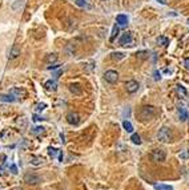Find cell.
I'll return each instance as SVG.
<instances>
[{
	"mask_svg": "<svg viewBox=\"0 0 189 190\" xmlns=\"http://www.w3.org/2000/svg\"><path fill=\"white\" fill-rule=\"evenodd\" d=\"M157 114H158V110L156 106L145 105L139 110V120L141 122H147V121H149V120L154 119Z\"/></svg>",
	"mask_w": 189,
	"mask_h": 190,
	"instance_id": "cell-1",
	"label": "cell"
},
{
	"mask_svg": "<svg viewBox=\"0 0 189 190\" xmlns=\"http://www.w3.org/2000/svg\"><path fill=\"white\" fill-rule=\"evenodd\" d=\"M173 138V134H172V130L167 126H163V128L158 130L157 133V140L160 142H170Z\"/></svg>",
	"mask_w": 189,
	"mask_h": 190,
	"instance_id": "cell-2",
	"label": "cell"
},
{
	"mask_svg": "<svg viewBox=\"0 0 189 190\" xmlns=\"http://www.w3.org/2000/svg\"><path fill=\"white\" fill-rule=\"evenodd\" d=\"M119 44L123 45V47H132L133 44H135V35H133V32H131V31L125 32V33L120 37Z\"/></svg>",
	"mask_w": 189,
	"mask_h": 190,
	"instance_id": "cell-3",
	"label": "cell"
},
{
	"mask_svg": "<svg viewBox=\"0 0 189 190\" xmlns=\"http://www.w3.org/2000/svg\"><path fill=\"white\" fill-rule=\"evenodd\" d=\"M167 158V153L161 149H154L151 153V159L153 162H164Z\"/></svg>",
	"mask_w": 189,
	"mask_h": 190,
	"instance_id": "cell-4",
	"label": "cell"
},
{
	"mask_svg": "<svg viewBox=\"0 0 189 190\" xmlns=\"http://www.w3.org/2000/svg\"><path fill=\"white\" fill-rule=\"evenodd\" d=\"M67 122L69 125H73V126H76V125H79L80 121H81V119H80V114L77 112H69L68 114H67Z\"/></svg>",
	"mask_w": 189,
	"mask_h": 190,
	"instance_id": "cell-5",
	"label": "cell"
},
{
	"mask_svg": "<svg viewBox=\"0 0 189 190\" xmlns=\"http://www.w3.org/2000/svg\"><path fill=\"white\" fill-rule=\"evenodd\" d=\"M104 78H105V81L109 83V84H115V83H117V80H119V73H117L116 71L109 69V71H107L104 73Z\"/></svg>",
	"mask_w": 189,
	"mask_h": 190,
	"instance_id": "cell-6",
	"label": "cell"
},
{
	"mask_svg": "<svg viewBox=\"0 0 189 190\" xmlns=\"http://www.w3.org/2000/svg\"><path fill=\"white\" fill-rule=\"evenodd\" d=\"M24 181L29 185H36L40 182V177L38 174H35V173H28V174L24 175Z\"/></svg>",
	"mask_w": 189,
	"mask_h": 190,
	"instance_id": "cell-7",
	"label": "cell"
},
{
	"mask_svg": "<svg viewBox=\"0 0 189 190\" xmlns=\"http://www.w3.org/2000/svg\"><path fill=\"white\" fill-rule=\"evenodd\" d=\"M139 83L136 80H129L125 83V88H126V92H129V93H135L139 90Z\"/></svg>",
	"mask_w": 189,
	"mask_h": 190,
	"instance_id": "cell-8",
	"label": "cell"
},
{
	"mask_svg": "<svg viewBox=\"0 0 189 190\" xmlns=\"http://www.w3.org/2000/svg\"><path fill=\"white\" fill-rule=\"evenodd\" d=\"M69 90H71V93L76 94V96H80L83 93V89L79 84H69Z\"/></svg>",
	"mask_w": 189,
	"mask_h": 190,
	"instance_id": "cell-9",
	"label": "cell"
},
{
	"mask_svg": "<svg viewBox=\"0 0 189 190\" xmlns=\"http://www.w3.org/2000/svg\"><path fill=\"white\" fill-rule=\"evenodd\" d=\"M20 55V48L17 47V44H15L12 47V49H11V52H10V55H8V57H10L11 60H13V59H16V57L19 56Z\"/></svg>",
	"mask_w": 189,
	"mask_h": 190,
	"instance_id": "cell-10",
	"label": "cell"
},
{
	"mask_svg": "<svg viewBox=\"0 0 189 190\" xmlns=\"http://www.w3.org/2000/svg\"><path fill=\"white\" fill-rule=\"evenodd\" d=\"M179 114H180V120L181 121H185L188 119V112H186L184 105H179Z\"/></svg>",
	"mask_w": 189,
	"mask_h": 190,
	"instance_id": "cell-11",
	"label": "cell"
},
{
	"mask_svg": "<svg viewBox=\"0 0 189 190\" xmlns=\"http://www.w3.org/2000/svg\"><path fill=\"white\" fill-rule=\"evenodd\" d=\"M0 101H3V103H15L16 98L12 96V94H0Z\"/></svg>",
	"mask_w": 189,
	"mask_h": 190,
	"instance_id": "cell-12",
	"label": "cell"
},
{
	"mask_svg": "<svg viewBox=\"0 0 189 190\" xmlns=\"http://www.w3.org/2000/svg\"><path fill=\"white\" fill-rule=\"evenodd\" d=\"M116 21L119 25H126L128 24V17H126V15H117Z\"/></svg>",
	"mask_w": 189,
	"mask_h": 190,
	"instance_id": "cell-13",
	"label": "cell"
},
{
	"mask_svg": "<svg viewBox=\"0 0 189 190\" xmlns=\"http://www.w3.org/2000/svg\"><path fill=\"white\" fill-rule=\"evenodd\" d=\"M10 94H12L16 100H19V98H22V97H23L24 92H23V90H20V89H16V88H13V89L10 90Z\"/></svg>",
	"mask_w": 189,
	"mask_h": 190,
	"instance_id": "cell-14",
	"label": "cell"
},
{
	"mask_svg": "<svg viewBox=\"0 0 189 190\" xmlns=\"http://www.w3.org/2000/svg\"><path fill=\"white\" fill-rule=\"evenodd\" d=\"M176 90H177V93H179V96L181 97V98H185V97L188 96V92H186V89L183 87V85H177Z\"/></svg>",
	"mask_w": 189,
	"mask_h": 190,
	"instance_id": "cell-15",
	"label": "cell"
},
{
	"mask_svg": "<svg viewBox=\"0 0 189 190\" xmlns=\"http://www.w3.org/2000/svg\"><path fill=\"white\" fill-rule=\"evenodd\" d=\"M44 87H45V89H48V90H56V83H55L54 80H48V81H45Z\"/></svg>",
	"mask_w": 189,
	"mask_h": 190,
	"instance_id": "cell-16",
	"label": "cell"
},
{
	"mask_svg": "<svg viewBox=\"0 0 189 190\" xmlns=\"http://www.w3.org/2000/svg\"><path fill=\"white\" fill-rule=\"evenodd\" d=\"M57 60V55L56 53H51V55H48L47 59H45V62L47 64H54V62H56Z\"/></svg>",
	"mask_w": 189,
	"mask_h": 190,
	"instance_id": "cell-17",
	"label": "cell"
},
{
	"mask_svg": "<svg viewBox=\"0 0 189 190\" xmlns=\"http://www.w3.org/2000/svg\"><path fill=\"white\" fill-rule=\"evenodd\" d=\"M154 189H156V190H173V187L170 186V185L157 184V185H154Z\"/></svg>",
	"mask_w": 189,
	"mask_h": 190,
	"instance_id": "cell-18",
	"label": "cell"
},
{
	"mask_svg": "<svg viewBox=\"0 0 189 190\" xmlns=\"http://www.w3.org/2000/svg\"><path fill=\"white\" fill-rule=\"evenodd\" d=\"M123 128L125 129V130L128 132V133H132V132H133V125L131 124V122L128 121V120H125V121L123 122Z\"/></svg>",
	"mask_w": 189,
	"mask_h": 190,
	"instance_id": "cell-19",
	"label": "cell"
},
{
	"mask_svg": "<svg viewBox=\"0 0 189 190\" xmlns=\"http://www.w3.org/2000/svg\"><path fill=\"white\" fill-rule=\"evenodd\" d=\"M124 56H125V55H124V53H121V52H113L112 53V55H110V59L112 60H121V59H124Z\"/></svg>",
	"mask_w": 189,
	"mask_h": 190,
	"instance_id": "cell-20",
	"label": "cell"
},
{
	"mask_svg": "<svg viewBox=\"0 0 189 190\" xmlns=\"http://www.w3.org/2000/svg\"><path fill=\"white\" fill-rule=\"evenodd\" d=\"M76 4L81 8H91V6L88 4V0H76Z\"/></svg>",
	"mask_w": 189,
	"mask_h": 190,
	"instance_id": "cell-21",
	"label": "cell"
},
{
	"mask_svg": "<svg viewBox=\"0 0 189 190\" xmlns=\"http://www.w3.org/2000/svg\"><path fill=\"white\" fill-rule=\"evenodd\" d=\"M131 140H132V142L136 144V145H140V144H141V138H140V136L137 133L132 134V138H131Z\"/></svg>",
	"mask_w": 189,
	"mask_h": 190,
	"instance_id": "cell-22",
	"label": "cell"
},
{
	"mask_svg": "<svg viewBox=\"0 0 189 190\" xmlns=\"http://www.w3.org/2000/svg\"><path fill=\"white\" fill-rule=\"evenodd\" d=\"M48 154H49V157L55 158V157L59 154V150H57L56 148H49V149H48Z\"/></svg>",
	"mask_w": 189,
	"mask_h": 190,
	"instance_id": "cell-23",
	"label": "cell"
},
{
	"mask_svg": "<svg viewBox=\"0 0 189 190\" xmlns=\"http://www.w3.org/2000/svg\"><path fill=\"white\" fill-rule=\"evenodd\" d=\"M41 162H43L41 157H32V159H31V164H32V165H35V166L41 165Z\"/></svg>",
	"mask_w": 189,
	"mask_h": 190,
	"instance_id": "cell-24",
	"label": "cell"
},
{
	"mask_svg": "<svg viewBox=\"0 0 189 190\" xmlns=\"http://www.w3.org/2000/svg\"><path fill=\"white\" fill-rule=\"evenodd\" d=\"M157 43L165 47V45H168V44H169V40H168L167 37H164V36H160V37L157 39Z\"/></svg>",
	"mask_w": 189,
	"mask_h": 190,
	"instance_id": "cell-25",
	"label": "cell"
},
{
	"mask_svg": "<svg viewBox=\"0 0 189 190\" xmlns=\"http://www.w3.org/2000/svg\"><path fill=\"white\" fill-rule=\"evenodd\" d=\"M136 56L139 57V59H147V57H148V52L141 51V52H137V53H136Z\"/></svg>",
	"mask_w": 189,
	"mask_h": 190,
	"instance_id": "cell-26",
	"label": "cell"
},
{
	"mask_svg": "<svg viewBox=\"0 0 189 190\" xmlns=\"http://www.w3.org/2000/svg\"><path fill=\"white\" fill-rule=\"evenodd\" d=\"M44 133V128L43 126H36L35 129H33V134H36V136H39V134Z\"/></svg>",
	"mask_w": 189,
	"mask_h": 190,
	"instance_id": "cell-27",
	"label": "cell"
},
{
	"mask_svg": "<svg viewBox=\"0 0 189 190\" xmlns=\"http://www.w3.org/2000/svg\"><path fill=\"white\" fill-rule=\"evenodd\" d=\"M24 6V0H17V3L13 4V10H17V8H22V7Z\"/></svg>",
	"mask_w": 189,
	"mask_h": 190,
	"instance_id": "cell-28",
	"label": "cell"
},
{
	"mask_svg": "<svg viewBox=\"0 0 189 190\" xmlns=\"http://www.w3.org/2000/svg\"><path fill=\"white\" fill-rule=\"evenodd\" d=\"M117 33H119V27L115 25L113 29H112V33H110V39H115V36H117Z\"/></svg>",
	"mask_w": 189,
	"mask_h": 190,
	"instance_id": "cell-29",
	"label": "cell"
},
{
	"mask_svg": "<svg viewBox=\"0 0 189 190\" xmlns=\"http://www.w3.org/2000/svg\"><path fill=\"white\" fill-rule=\"evenodd\" d=\"M45 109V104H38V108H36V110L38 112H41V110Z\"/></svg>",
	"mask_w": 189,
	"mask_h": 190,
	"instance_id": "cell-30",
	"label": "cell"
},
{
	"mask_svg": "<svg viewBox=\"0 0 189 190\" xmlns=\"http://www.w3.org/2000/svg\"><path fill=\"white\" fill-rule=\"evenodd\" d=\"M184 65H185V68H186V69H189V57H188V59L184 60Z\"/></svg>",
	"mask_w": 189,
	"mask_h": 190,
	"instance_id": "cell-31",
	"label": "cell"
},
{
	"mask_svg": "<svg viewBox=\"0 0 189 190\" xmlns=\"http://www.w3.org/2000/svg\"><path fill=\"white\" fill-rule=\"evenodd\" d=\"M180 157H181V158H186V157H188V150H184V153L180 154Z\"/></svg>",
	"mask_w": 189,
	"mask_h": 190,
	"instance_id": "cell-32",
	"label": "cell"
},
{
	"mask_svg": "<svg viewBox=\"0 0 189 190\" xmlns=\"http://www.w3.org/2000/svg\"><path fill=\"white\" fill-rule=\"evenodd\" d=\"M11 170H12V173H15V174H16V173H17V168H16L15 165H12V166H11Z\"/></svg>",
	"mask_w": 189,
	"mask_h": 190,
	"instance_id": "cell-33",
	"label": "cell"
},
{
	"mask_svg": "<svg viewBox=\"0 0 189 190\" xmlns=\"http://www.w3.org/2000/svg\"><path fill=\"white\" fill-rule=\"evenodd\" d=\"M33 120H35V121H40V120H43V119H40L39 116H33Z\"/></svg>",
	"mask_w": 189,
	"mask_h": 190,
	"instance_id": "cell-34",
	"label": "cell"
},
{
	"mask_svg": "<svg viewBox=\"0 0 189 190\" xmlns=\"http://www.w3.org/2000/svg\"><path fill=\"white\" fill-rule=\"evenodd\" d=\"M60 65H49L48 67V69H55V68H59Z\"/></svg>",
	"mask_w": 189,
	"mask_h": 190,
	"instance_id": "cell-35",
	"label": "cell"
},
{
	"mask_svg": "<svg viewBox=\"0 0 189 190\" xmlns=\"http://www.w3.org/2000/svg\"><path fill=\"white\" fill-rule=\"evenodd\" d=\"M101 1H105V0H101Z\"/></svg>",
	"mask_w": 189,
	"mask_h": 190,
	"instance_id": "cell-36",
	"label": "cell"
},
{
	"mask_svg": "<svg viewBox=\"0 0 189 190\" xmlns=\"http://www.w3.org/2000/svg\"><path fill=\"white\" fill-rule=\"evenodd\" d=\"M188 23H189V20H188Z\"/></svg>",
	"mask_w": 189,
	"mask_h": 190,
	"instance_id": "cell-37",
	"label": "cell"
}]
</instances>
